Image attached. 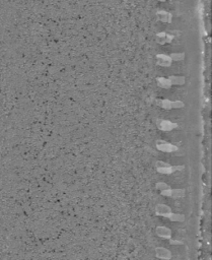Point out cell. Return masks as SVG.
<instances>
[{
  "instance_id": "2e32d148",
  "label": "cell",
  "mask_w": 212,
  "mask_h": 260,
  "mask_svg": "<svg viewBox=\"0 0 212 260\" xmlns=\"http://www.w3.org/2000/svg\"><path fill=\"white\" fill-rule=\"evenodd\" d=\"M170 240V244L171 245H182L183 244V242L182 241H179V240H173V239H168Z\"/></svg>"
},
{
  "instance_id": "8fae6325",
  "label": "cell",
  "mask_w": 212,
  "mask_h": 260,
  "mask_svg": "<svg viewBox=\"0 0 212 260\" xmlns=\"http://www.w3.org/2000/svg\"><path fill=\"white\" fill-rule=\"evenodd\" d=\"M157 82H158V85L161 86V88H164V89H168V88H171V85H172L170 79H167V78H164V77L157 78Z\"/></svg>"
},
{
  "instance_id": "5b68a950",
  "label": "cell",
  "mask_w": 212,
  "mask_h": 260,
  "mask_svg": "<svg viewBox=\"0 0 212 260\" xmlns=\"http://www.w3.org/2000/svg\"><path fill=\"white\" fill-rule=\"evenodd\" d=\"M183 169H184V166H170V167H165V168H156L158 173L164 174V175H170L174 172L182 171Z\"/></svg>"
},
{
  "instance_id": "277c9868",
  "label": "cell",
  "mask_w": 212,
  "mask_h": 260,
  "mask_svg": "<svg viewBox=\"0 0 212 260\" xmlns=\"http://www.w3.org/2000/svg\"><path fill=\"white\" fill-rule=\"evenodd\" d=\"M155 255H156L157 258H160L164 260H168L172 258L171 251L164 247H157L155 249Z\"/></svg>"
},
{
  "instance_id": "7a4b0ae2",
  "label": "cell",
  "mask_w": 212,
  "mask_h": 260,
  "mask_svg": "<svg viewBox=\"0 0 212 260\" xmlns=\"http://www.w3.org/2000/svg\"><path fill=\"white\" fill-rule=\"evenodd\" d=\"M156 148L158 151L164 152H174L178 151V146H175L172 143H168L165 141H157Z\"/></svg>"
},
{
  "instance_id": "8992f818",
  "label": "cell",
  "mask_w": 212,
  "mask_h": 260,
  "mask_svg": "<svg viewBox=\"0 0 212 260\" xmlns=\"http://www.w3.org/2000/svg\"><path fill=\"white\" fill-rule=\"evenodd\" d=\"M156 234L164 239H171L172 238V231L167 227H157L156 228Z\"/></svg>"
},
{
  "instance_id": "4fadbf2b",
  "label": "cell",
  "mask_w": 212,
  "mask_h": 260,
  "mask_svg": "<svg viewBox=\"0 0 212 260\" xmlns=\"http://www.w3.org/2000/svg\"><path fill=\"white\" fill-rule=\"evenodd\" d=\"M184 56H185V54H183V53H180V54H179V53H175V54H172L170 57H171L172 60L178 61V60H182V59H183Z\"/></svg>"
},
{
  "instance_id": "6da1fadb",
  "label": "cell",
  "mask_w": 212,
  "mask_h": 260,
  "mask_svg": "<svg viewBox=\"0 0 212 260\" xmlns=\"http://www.w3.org/2000/svg\"><path fill=\"white\" fill-rule=\"evenodd\" d=\"M158 104H160L162 108L170 110V109H178V108H183L184 107V103L181 101H168V100H162V101H158Z\"/></svg>"
},
{
  "instance_id": "7c38bea8",
  "label": "cell",
  "mask_w": 212,
  "mask_h": 260,
  "mask_svg": "<svg viewBox=\"0 0 212 260\" xmlns=\"http://www.w3.org/2000/svg\"><path fill=\"white\" fill-rule=\"evenodd\" d=\"M168 79H170L172 85H183V83H185V78L183 76H171Z\"/></svg>"
},
{
  "instance_id": "5bb4252c",
  "label": "cell",
  "mask_w": 212,
  "mask_h": 260,
  "mask_svg": "<svg viewBox=\"0 0 212 260\" xmlns=\"http://www.w3.org/2000/svg\"><path fill=\"white\" fill-rule=\"evenodd\" d=\"M168 188H171V187L167 184V183H164V182H158L157 184H156V189L160 190V191H162V190H165V189H168Z\"/></svg>"
},
{
  "instance_id": "52a82bcc",
  "label": "cell",
  "mask_w": 212,
  "mask_h": 260,
  "mask_svg": "<svg viewBox=\"0 0 212 260\" xmlns=\"http://www.w3.org/2000/svg\"><path fill=\"white\" fill-rule=\"evenodd\" d=\"M155 212H156L157 215H160V216H165V215H168V213L172 212V209L170 206L165 205V204H158L156 205V207H155Z\"/></svg>"
},
{
  "instance_id": "3957f363",
  "label": "cell",
  "mask_w": 212,
  "mask_h": 260,
  "mask_svg": "<svg viewBox=\"0 0 212 260\" xmlns=\"http://www.w3.org/2000/svg\"><path fill=\"white\" fill-rule=\"evenodd\" d=\"M157 125H158V128L160 130H164V131H170V130H173L178 127L177 123L168 121V120H160V121L157 122Z\"/></svg>"
},
{
  "instance_id": "9a60e30c",
  "label": "cell",
  "mask_w": 212,
  "mask_h": 260,
  "mask_svg": "<svg viewBox=\"0 0 212 260\" xmlns=\"http://www.w3.org/2000/svg\"><path fill=\"white\" fill-rule=\"evenodd\" d=\"M155 166H156V168H165V167H170L171 165L168 164V163H165V162L157 161L156 164H155Z\"/></svg>"
},
{
  "instance_id": "9c48e42d",
  "label": "cell",
  "mask_w": 212,
  "mask_h": 260,
  "mask_svg": "<svg viewBox=\"0 0 212 260\" xmlns=\"http://www.w3.org/2000/svg\"><path fill=\"white\" fill-rule=\"evenodd\" d=\"M164 218H168V219H171L172 222H184L185 221L184 215H180V213L170 212V213H168V215H165Z\"/></svg>"
},
{
  "instance_id": "ba28073f",
  "label": "cell",
  "mask_w": 212,
  "mask_h": 260,
  "mask_svg": "<svg viewBox=\"0 0 212 260\" xmlns=\"http://www.w3.org/2000/svg\"><path fill=\"white\" fill-rule=\"evenodd\" d=\"M157 64L161 66H170L172 63V59L170 56H167L164 54H158L157 56Z\"/></svg>"
},
{
  "instance_id": "e0dca14e",
  "label": "cell",
  "mask_w": 212,
  "mask_h": 260,
  "mask_svg": "<svg viewBox=\"0 0 212 260\" xmlns=\"http://www.w3.org/2000/svg\"><path fill=\"white\" fill-rule=\"evenodd\" d=\"M160 1H165V0H160Z\"/></svg>"
},
{
  "instance_id": "30bf717a",
  "label": "cell",
  "mask_w": 212,
  "mask_h": 260,
  "mask_svg": "<svg viewBox=\"0 0 212 260\" xmlns=\"http://www.w3.org/2000/svg\"><path fill=\"white\" fill-rule=\"evenodd\" d=\"M185 196V190L184 189H171V196L170 197L174 198H181Z\"/></svg>"
}]
</instances>
